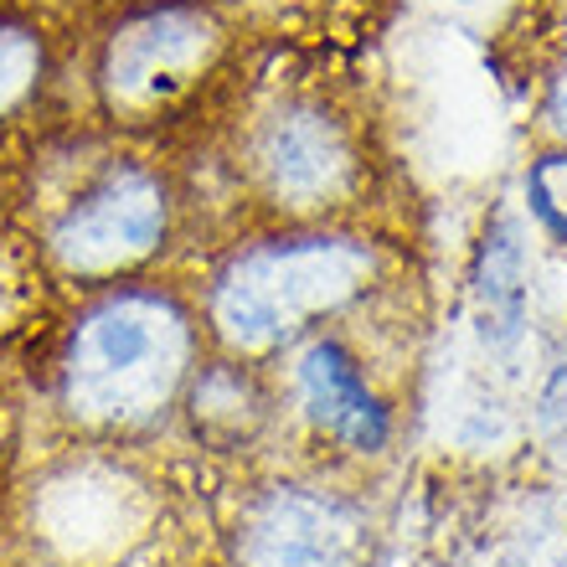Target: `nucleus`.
<instances>
[{
	"label": "nucleus",
	"instance_id": "3",
	"mask_svg": "<svg viewBox=\"0 0 567 567\" xmlns=\"http://www.w3.org/2000/svg\"><path fill=\"white\" fill-rule=\"evenodd\" d=\"M165 233H171V192L161 171L140 161H114L52 223L47 254L68 279L104 284L145 264L165 243Z\"/></svg>",
	"mask_w": 567,
	"mask_h": 567
},
{
	"label": "nucleus",
	"instance_id": "4",
	"mask_svg": "<svg viewBox=\"0 0 567 567\" xmlns=\"http://www.w3.org/2000/svg\"><path fill=\"white\" fill-rule=\"evenodd\" d=\"M217 27L202 11L165 6L124 21L99 62V89L114 124H155L212 68Z\"/></svg>",
	"mask_w": 567,
	"mask_h": 567
},
{
	"label": "nucleus",
	"instance_id": "1",
	"mask_svg": "<svg viewBox=\"0 0 567 567\" xmlns=\"http://www.w3.org/2000/svg\"><path fill=\"white\" fill-rule=\"evenodd\" d=\"M196 326L165 289L114 284L78 315L62 351V408L83 429L130 433L176 403L192 377Z\"/></svg>",
	"mask_w": 567,
	"mask_h": 567
},
{
	"label": "nucleus",
	"instance_id": "5",
	"mask_svg": "<svg viewBox=\"0 0 567 567\" xmlns=\"http://www.w3.org/2000/svg\"><path fill=\"white\" fill-rule=\"evenodd\" d=\"M258 186L279 202V207H326L351 186L357 176V145L346 120L326 114L315 104H289L254 130L248 145Z\"/></svg>",
	"mask_w": 567,
	"mask_h": 567
},
{
	"label": "nucleus",
	"instance_id": "6",
	"mask_svg": "<svg viewBox=\"0 0 567 567\" xmlns=\"http://www.w3.org/2000/svg\"><path fill=\"white\" fill-rule=\"evenodd\" d=\"M238 557L243 567H357L361 526L341 501L279 485L243 511Z\"/></svg>",
	"mask_w": 567,
	"mask_h": 567
},
{
	"label": "nucleus",
	"instance_id": "2",
	"mask_svg": "<svg viewBox=\"0 0 567 567\" xmlns=\"http://www.w3.org/2000/svg\"><path fill=\"white\" fill-rule=\"evenodd\" d=\"M372 279V248L336 233L269 238L223 264L212 279V326L233 351H269L310 326L315 315H336Z\"/></svg>",
	"mask_w": 567,
	"mask_h": 567
},
{
	"label": "nucleus",
	"instance_id": "9",
	"mask_svg": "<svg viewBox=\"0 0 567 567\" xmlns=\"http://www.w3.org/2000/svg\"><path fill=\"white\" fill-rule=\"evenodd\" d=\"M42 83V42L27 27H0V120L21 109Z\"/></svg>",
	"mask_w": 567,
	"mask_h": 567
},
{
	"label": "nucleus",
	"instance_id": "8",
	"mask_svg": "<svg viewBox=\"0 0 567 567\" xmlns=\"http://www.w3.org/2000/svg\"><path fill=\"white\" fill-rule=\"evenodd\" d=\"M480 295L491 320H501L506 330H516L522 320V243L511 227H495L485 238V258H480Z\"/></svg>",
	"mask_w": 567,
	"mask_h": 567
},
{
	"label": "nucleus",
	"instance_id": "7",
	"mask_svg": "<svg viewBox=\"0 0 567 567\" xmlns=\"http://www.w3.org/2000/svg\"><path fill=\"white\" fill-rule=\"evenodd\" d=\"M299 398L310 408L315 429L330 433L336 444L357 449V454H377L388 444V408L377 403V392L361 377V361L336 336H315L305 346V357H299Z\"/></svg>",
	"mask_w": 567,
	"mask_h": 567
},
{
	"label": "nucleus",
	"instance_id": "11",
	"mask_svg": "<svg viewBox=\"0 0 567 567\" xmlns=\"http://www.w3.org/2000/svg\"><path fill=\"white\" fill-rule=\"evenodd\" d=\"M547 130L567 140V62H563V68H557L553 89H547Z\"/></svg>",
	"mask_w": 567,
	"mask_h": 567
},
{
	"label": "nucleus",
	"instance_id": "10",
	"mask_svg": "<svg viewBox=\"0 0 567 567\" xmlns=\"http://www.w3.org/2000/svg\"><path fill=\"white\" fill-rule=\"evenodd\" d=\"M526 196H532V212L547 223V233L567 238V155L563 150L532 161V171H526Z\"/></svg>",
	"mask_w": 567,
	"mask_h": 567
}]
</instances>
